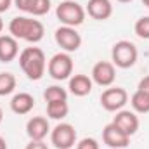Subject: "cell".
<instances>
[{
	"mask_svg": "<svg viewBox=\"0 0 149 149\" xmlns=\"http://www.w3.org/2000/svg\"><path fill=\"white\" fill-rule=\"evenodd\" d=\"M111 123H114L121 132H125L128 137L135 135L137 130H139V116L134 111H128V109H120L116 111V116L113 118Z\"/></svg>",
	"mask_w": 149,
	"mask_h": 149,
	"instance_id": "obj_11",
	"label": "cell"
},
{
	"mask_svg": "<svg viewBox=\"0 0 149 149\" xmlns=\"http://www.w3.org/2000/svg\"><path fill=\"white\" fill-rule=\"evenodd\" d=\"M94 81L87 74H73L70 78V92L76 97H85L92 92Z\"/></svg>",
	"mask_w": 149,
	"mask_h": 149,
	"instance_id": "obj_15",
	"label": "cell"
},
{
	"mask_svg": "<svg viewBox=\"0 0 149 149\" xmlns=\"http://www.w3.org/2000/svg\"><path fill=\"white\" fill-rule=\"evenodd\" d=\"M49 10H50V0H33V3L30 7V14H33L37 17L45 16Z\"/></svg>",
	"mask_w": 149,
	"mask_h": 149,
	"instance_id": "obj_22",
	"label": "cell"
},
{
	"mask_svg": "<svg viewBox=\"0 0 149 149\" xmlns=\"http://www.w3.org/2000/svg\"><path fill=\"white\" fill-rule=\"evenodd\" d=\"M24 149H49V146L43 141H30V144H26Z\"/></svg>",
	"mask_w": 149,
	"mask_h": 149,
	"instance_id": "obj_25",
	"label": "cell"
},
{
	"mask_svg": "<svg viewBox=\"0 0 149 149\" xmlns=\"http://www.w3.org/2000/svg\"><path fill=\"white\" fill-rule=\"evenodd\" d=\"M19 66L30 80L38 81L45 74V68H47V59L43 50L38 47H26L19 54Z\"/></svg>",
	"mask_w": 149,
	"mask_h": 149,
	"instance_id": "obj_2",
	"label": "cell"
},
{
	"mask_svg": "<svg viewBox=\"0 0 149 149\" xmlns=\"http://www.w3.org/2000/svg\"><path fill=\"white\" fill-rule=\"evenodd\" d=\"M54 38H56V43L64 52H68V54L70 52H76L81 47V37L71 26H61V28H57L56 33H54Z\"/></svg>",
	"mask_w": 149,
	"mask_h": 149,
	"instance_id": "obj_8",
	"label": "cell"
},
{
	"mask_svg": "<svg viewBox=\"0 0 149 149\" xmlns=\"http://www.w3.org/2000/svg\"><path fill=\"white\" fill-rule=\"evenodd\" d=\"M85 14H87L85 9L74 0H64L56 9V16L63 23V26H71V28L80 26L85 21Z\"/></svg>",
	"mask_w": 149,
	"mask_h": 149,
	"instance_id": "obj_4",
	"label": "cell"
},
{
	"mask_svg": "<svg viewBox=\"0 0 149 149\" xmlns=\"http://www.w3.org/2000/svg\"><path fill=\"white\" fill-rule=\"evenodd\" d=\"M2 120H3V113H2V108H0V123H2Z\"/></svg>",
	"mask_w": 149,
	"mask_h": 149,
	"instance_id": "obj_31",
	"label": "cell"
},
{
	"mask_svg": "<svg viewBox=\"0 0 149 149\" xmlns=\"http://www.w3.org/2000/svg\"><path fill=\"white\" fill-rule=\"evenodd\" d=\"M35 106V97L28 92H19L10 101V109L16 114H28Z\"/></svg>",
	"mask_w": 149,
	"mask_h": 149,
	"instance_id": "obj_16",
	"label": "cell"
},
{
	"mask_svg": "<svg viewBox=\"0 0 149 149\" xmlns=\"http://www.w3.org/2000/svg\"><path fill=\"white\" fill-rule=\"evenodd\" d=\"M142 3H144L146 7H149V0H142Z\"/></svg>",
	"mask_w": 149,
	"mask_h": 149,
	"instance_id": "obj_32",
	"label": "cell"
},
{
	"mask_svg": "<svg viewBox=\"0 0 149 149\" xmlns=\"http://www.w3.org/2000/svg\"><path fill=\"white\" fill-rule=\"evenodd\" d=\"M50 142L57 149H71L76 144V130L71 123H59L50 132Z\"/></svg>",
	"mask_w": 149,
	"mask_h": 149,
	"instance_id": "obj_6",
	"label": "cell"
},
{
	"mask_svg": "<svg viewBox=\"0 0 149 149\" xmlns=\"http://www.w3.org/2000/svg\"><path fill=\"white\" fill-rule=\"evenodd\" d=\"M137 57H139V50L128 40L116 42L111 49V61L116 68L128 70V68H132L137 63Z\"/></svg>",
	"mask_w": 149,
	"mask_h": 149,
	"instance_id": "obj_3",
	"label": "cell"
},
{
	"mask_svg": "<svg viewBox=\"0 0 149 149\" xmlns=\"http://www.w3.org/2000/svg\"><path fill=\"white\" fill-rule=\"evenodd\" d=\"M76 149H99V142L92 137H85L76 144Z\"/></svg>",
	"mask_w": 149,
	"mask_h": 149,
	"instance_id": "obj_23",
	"label": "cell"
},
{
	"mask_svg": "<svg viewBox=\"0 0 149 149\" xmlns=\"http://www.w3.org/2000/svg\"><path fill=\"white\" fill-rule=\"evenodd\" d=\"M135 35L142 40H149V16H144L141 19H137L135 26H134Z\"/></svg>",
	"mask_w": 149,
	"mask_h": 149,
	"instance_id": "obj_21",
	"label": "cell"
},
{
	"mask_svg": "<svg viewBox=\"0 0 149 149\" xmlns=\"http://www.w3.org/2000/svg\"><path fill=\"white\" fill-rule=\"evenodd\" d=\"M130 104H132V108H134L135 113H141V114L149 113V94L137 88L134 92V95L130 97Z\"/></svg>",
	"mask_w": 149,
	"mask_h": 149,
	"instance_id": "obj_17",
	"label": "cell"
},
{
	"mask_svg": "<svg viewBox=\"0 0 149 149\" xmlns=\"http://www.w3.org/2000/svg\"><path fill=\"white\" fill-rule=\"evenodd\" d=\"M85 12L95 21H106L113 14V5L109 0H88Z\"/></svg>",
	"mask_w": 149,
	"mask_h": 149,
	"instance_id": "obj_13",
	"label": "cell"
},
{
	"mask_svg": "<svg viewBox=\"0 0 149 149\" xmlns=\"http://www.w3.org/2000/svg\"><path fill=\"white\" fill-rule=\"evenodd\" d=\"M31 3H33V0H14V5L23 12H30Z\"/></svg>",
	"mask_w": 149,
	"mask_h": 149,
	"instance_id": "obj_24",
	"label": "cell"
},
{
	"mask_svg": "<svg viewBox=\"0 0 149 149\" xmlns=\"http://www.w3.org/2000/svg\"><path fill=\"white\" fill-rule=\"evenodd\" d=\"M70 113L68 101H56V102H47V116L52 120H63Z\"/></svg>",
	"mask_w": 149,
	"mask_h": 149,
	"instance_id": "obj_18",
	"label": "cell"
},
{
	"mask_svg": "<svg viewBox=\"0 0 149 149\" xmlns=\"http://www.w3.org/2000/svg\"><path fill=\"white\" fill-rule=\"evenodd\" d=\"M43 99L47 102H56V101H68V92L66 88L59 87V85H50L45 88L43 92Z\"/></svg>",
	"mask_w": 149,
	"mask_h": 149,
	"instance_id": "obj_19",
	"label": "cell"
},
{
	"mask_svg": "<svg viewBox=\"0 0 149 149\" xmlns=\"http://www.w3.org/2000/svg\"><path fill=\"white\" fill-rule=\"evenodd\" d=\"M116 2H120V3H128V2H132V0H116Z\"/></svg>",
	"mask_w": 149,
	"mask_h": 149,
	"instance_id": "obj_30",
	"label": "cell"
},
{
	"mask_svg": "<svg viewBox=\"0 0 149 149\" xmlns=\"http://www.w3.org/2000/svg\"><path fill=\"white\" fill-rule=\"evenodd\" d=\"M90 78L99 87H111L113 83H114V78H116L114 64L109 63V61H99V63H95L94 68H92Z\"/></svg>",
	"mask_w": 149,
	"mask_h": 149,
	"instance_id": "obj_9",
	"label": "cell"
},
{
	"mask_svg": "<svg viewBox=\"0 0 149 149\" xmlns=\"http://www.w3.org/2000/svg\"><path fill=\"white\" fill-rule=\"evenodd\" d=\"M139 90H142V92H146V94H149V74L148 76H144L141 81H139V87H137Z\"/></svg>",
	"mask_w": 149,
	"mask_h": 149,
	"instance_id": "obj_26",
	"label": "cell"
},
{
	"mask_svg": "<svg viewBox=\"0 0 149 149\" xmlns=\"http://www.w3.org/2000/svg\"><path fill=\"white\" fill-rule=\"evenodd\" d=\"M9 33L16 40H24L28 43H38L45 35V28L38 19L17 16L9 23Z\"/></svg>",
	"mask_w": 149,
	"mask_h": 149,
	"instance_id": "obj_1",
	"label": "cell"
},
{
	"mask_svg": "<svg viewBox=\"0 0 149 149\" xmlns=\"http://www.w3.org/2000/svg\"><path fill=\"white\" fill-rule=\"evenodd\" d=\"M102 141H104V144L108 148H111V149H125V148H128V144H130V137L125 132H121L114 123H109V125L104 127Z\"/></svg>",
	"mask_w": 149,
	"mask_h": 149,
	"instance_id": "obj_10",
	"label": "cell"
},
{
	"mask_svg": "<svg viewBox=\"0 0 149 149\" xmlns=\"http://www.w3.org/2000/svg\"><path fill=\"white\" fill-rule=\"evenodd\" d=\"M127 102H128V94L121 87L106 88L101 94V106L109 113H116V111H120V109H123Z\"/></svg>",
	"mask_w": 149,
	"mask_h": 149,
	"instance_id": "obj_7",
	"label": "cell"
},
{
	"mask_svg": "<svg viewBox=\"0 0 149 149\" xmlns=\"http://www.w3.org/2000/svg\"><path fill=\"white\" fill-rule=\"evenodd\" d=\"M12 2H14V0H0V14H2V12H7V10L10 9Z\"/></svg>",
	"mask_w": 149,
	"mask_h": 149,
	"instance_id": "obj_27",
	"label": "cell"
},
{
	"mask_svg": "<svg viewBox=\"0 0 149 149\" xmlns=\"http://www.w3.org/2000/svg\"><path fill=\"white\" fill-rule=\"evenodd\" d=\"M49 132H50V125L49 120L43 116H33L26 123V134L30 141H43Z\"/></svg>",
	"mask_w": 149,
	"mask_h": 149,
	"instance_id": "obj_12",
	"label": "cell"
},
{
	"mask_svg": "<svg viewBox=\"0 0 149 149\" xmlns=\"http://www.w3.org/2000/svg\"><path fill=\"white\" fill-rule=\"evenodd\" d=\"M19 56V43L12 35H0V63H10Z\"/></svg>",
	"mask_w": 149,
	"mask_h": 149,
	"instance_id": "obj_14",
	"label": "cell"
},
{
	"mask_svg": "<svg viewBox=\"0 0 149 149\" xmlns=\"http://www.w3.org/2000/svg\"><path fill=\"white\" fill-rule=\"evenodd\" d=\"M0 149H7V142H5V139L0 135Z\"/></svg>",
	"mask_w": 149,
	"mask_h": 149,
	"instance_id": "obj_28",
	"label": "cell"
},
{
	"mask_svg": "<svg viewBox=\"0 0 149 149\" xmlns=\"http://www.w3.org/2000/svg\"><path fill=\"white\" fill-rule=\"evenodd\" d=\"M2 30H3V21H2V17H0V33H2Z\"/></svg>",
	"mask_w": 149,
	"mask_h": 149,
	"instance_id": "obj_29",
	"label": "cell"
},
{
	"mask_svg": "<svg viewBox=\"0 0 149 149\" xmlns=\"http://www.w3.org/2000/svg\"><path fill=\"white\" fill-rule=\"evenodd\" d=\"M47 71L57 81L71 78V74H73V59H71V56L68 52H57V54H54L50 57L49 64H47Z\"/></svg>",
	"mask_w": 149,
	"mask_h": 149,
	"instance_id": "obj_5",
	"label": "cell"
},
{
	"mask_svg": "<svg viewBox=\"0 0 149 149\" xmlns=\"http://www.w3.org/2000/svg\"><path fill=\"white\" fill-rule=\"evenodd\" d=\"M16 85H17V81L12 73H0V97L12 94Z\"/></svg>",
	"mask_w": 149,
	"mask_h": 149,
	"instance_id": "obj_20",
	"label": "cell"
}]
</instances>
